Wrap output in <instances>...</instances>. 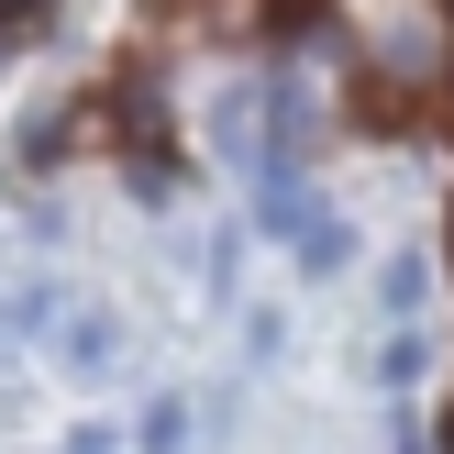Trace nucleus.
<instances>
[{
	"label": "nucleus",
	"instance_id": "obj_1",
	"mask_svg": "<svg viewBox=\"0 0 454 454\" xmlns=\"http://www.w3.org/2000/svg\"><path fill=\"white\" fill-rule=\"evenodd\" d=\"M255 211L278 222V244L310 266V278H344V266H355V222L333 211L322 189H300V167H266L255 177Z\"/></svg>",
	"mask_w": 454,
	"mask_h": 454
},
{
	"label": "nucleus",
	"instance_id": "obj_2",
	"mask_svg": "<svg viewBox=\"0 0 454 454\" xmlns=\"http://www.w3.org/2000/svg\"><path fill=\"white\" fill-rule=\"evenodd\" d=\"M56 366H67V377H111V366H122L111 310H67V322H56Z\"/></svg>",
	"mask_w": 454,
	"mask_h": 454
},
{
	"label": "nucleus",
	"instance_id": "obj_3",
	"mask_svg": "<svg viewBox=\"0 0 454 454\" xmlns=\"http://www.w3.org/2000/svg\"><path fill=\"white\" fill-rule=\"evenodd\" d=\"M133 443H145V454H189V399H145Z\"/></svg>",
	"mask_w": 454,
	"mask_h": 454
},
{
	"label": "nucleus",
	"instance_id": "obj_4",
	"mask_svg": "<svg viewBox=\"0 0 454 454\" xmlns=\"http://www.w3.org/2000/svg\"><path fill=\"white\" fill-rule=\"evenodd\" d=\"M377 377H388V388H421V377H433V355H421V333H411V322L377 344Z\"/></svg>",
	"mask_w": 454,
	"mask_h": 454
},
{
	"label": "nucleus",
	"instance_id": "obj_5",
	"mask_svg": "<svg viewBox=\"0 0 454 454\" xmlns=\"http://www.w3.org/2000/svg\"><path fill=\"white\" fill-rule=\"evenodd\" d=\"M377 288H388V322H411V310L433 300V266H421V255H388V278H377Z\"/></svg>",
	"mask_w": 454,
	"mask_h": 454
},
{
	"label": "nucleus",
	"instance_id": "obj_6",
	"mask_svg": "<svg viewBox=\"0 0 454 454\" xmlns=\"http://www.w3.org/2000/svg\"><path fill=\"white\" fill-rule=\"evenodd\" d=\"M0 344H12V333H0Z\"/></svg>",
	"mask_w": 454,
	"mask_h": 454
}]
</instances>
